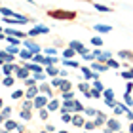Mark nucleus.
<instances>
[{
  "label": "nucleus",
  "instance_id": "obj_35",
  "mask_svg": "<svg viewBox=\"0 0 133 133\" xmlns=\"http://www.w3.org/2000/svg\"><path fill=\"white\" fill-rule=\"evenodd\" d=\"M61 122L63 124H72V112H63L61 114Z\"/></svg>",
  "mask_w": 133,
  "mask_h": 133
},
{
  "label": "nucleus",
  "instance_id": "obj_46",
  "mask_svg": "<svg viewBox=\"0 0 133 133\" xmlns=\"http://www.w3.org/2000/svg\"><path fill=\"white\" fill-rule=\"evenodd\" d=\"M44 129H46V131H50V133H53V131H55L57 128H55L53 124H46V125H44Z\"/></svg>",
  "mask_w": 133,
  "mask_h": 133
},
{
  "label": "nucleus",
  "instance_id": "obj_39",
  "mask_svg": "<svg viewBox=\"0 0 133 133\" xmlns=\"http://www.w3.org/2000/svg\"><path fill=\"white\" fill-rule=\"evenodd\" d=\"M6 50H8L10 53H14V55H19V51H21V50H19V46H14V44H10L8 48H6Z\"/></svg>",
  "mask_w": 133,
  "mask_h": 133
},
{
  "label": "nucleus",
  "instance_id": "obj_50",
  "mask_svg": "<svg viewBox=\"0 0 133 133\" xmlns=\"http://www.w3.org/2000/svg\"><path fill=\"white\" fill-rule=\"evenodd\" d=\"M61 76H63V78H66V76H69V72H66L65 69H61Z\"/></svg>",
  "mask_w": 133,
  "mask_h": 133
},
{
  "label": "nucleus",
  "instance_id": "obj_41",
  "mask_svg": "<svg viewBox=\"0 0 133 133\" xmlns=\"http://www.w3.org/2000/svg\"><path fill=\"white\" fill-rule=\"evenodd\" d=\"M91 97H93V99H101V97H103V91H101V89H97V88H91Z\"/></svg>",
  "mask_w": 133,
  "mask_h": 133
},
{
  "label": "nucleus",
  "instance_id": "obj_52",
  "mask_svg": "<svg viewBox=\"0 0 133 133\" xmlns=\"http://www.w3.org/2000/svg\"><path fill=\"white\" fill-rule=\"evenodd\" d=\"M78 2H88V4H93V0H78Z\"/></svg>",
  "mask_w": 133,
  "mask_h": 133
},
{
  "label": "nucleus",
  "instance_id": "obj_49",
  "mask_svg": "<svg viewBox=\"0 0 133 133\" xmlns=\"http://www.w3.org/2000/svg\"><path fill=\"white\" fill-rule=\"evenodd\" d=\"M125 118H128V120H129V122H131V120H133V112H131V108H129V110H128V112H125Z\"/></svg>",
  "mask_w": 133,
  "mask_h": 133
},
{
  "label": "nucleus",
  "instance_id": "obj_25",
  "mask_svg": "<svg viewBox=\"0 0 133 133\" xmlns=\"http://www.w3.org/2000/svg\"><path fill=\"white\" fill-rule=\"evenodd\" d=\"M59 61H61V59H59L57 55H46V53H44V66H48V65H59Z\"/></svg>",
  "mask_w": 133,
  "mask_h": 133
},
{
  "label": "nucleus",
  "instance_id": "obj_30",
  "mask_svg": "<svg viewBox=\"0 0 133 133\" xmlns=\"http://www.w3.org/2000/svg\"><path fill=\"white\" fill-rule=\"evenodd\" d=\"M89 44H93L95 48H103V44H105V40L101 38V36H91V40H89Z\"/></svg>",
  "mask_w": 133,
  "mask_h": 133
},
{
  "label": "nucleus",
  "instance_id": "obj_14",
  "mask_svg": "<svg viewBox=\"0 0 133 133\" xmlns=\"http://www.w3.org/2000/svg\"><path fill=\"white\" fill-rule=\"evenodd\" d=\"M80 70H82V78H84V80L91 82L93 78H95V70L91 69V66H80Z\"/></svg>",
  "mask_w": 133,
  "mask_h": 133
},
{
  "label": "nucleus",
  "instance_id": "obj_19",
  "mask_svg": "<svg viewBox=\"0 0 133 133\" xmlns=\"http://www.w3.org/2000/svg\"><path fill=\"white\" fill-rule=\"evenodd\" d=\"M21 59V61H32V57H34V53L31 50H27V48H23V50L19 51V55H17Z\"/></svg>",
  "mask_w": 133,
  "mask_h": 133
},
{
  "label": "nucleus",
  "instance_id": "obj_42",
  "mask_svg": "<svg viewBox=\"0 0 133 133\" xmlns=\"http://www.w3.org/2000/svg\"><path fill=\"white\" fill-rule=\"evenodd\" d=\"M91 86H93V88H97V89H101V91H105V86L101 84L99 78H97V80H91Z\"/></svg>",
  "mask_w": 133,
  "mask_h": 133
},
{
  "label": "nucleus",
  "instance_id": "obj_18",
  "mask_svg": "<svg viewBox=\"0 0 133 133\" xmlns=\"http://www.w3.org/2000/svg\"><path fill=\"white\" fill-rule=\"evenodd\" d=\"M46 74L48 76H61V69H59V65H48L46 66Z\"/></svg>",
  "mask_w": 133,
  "mask_h": 133
},
{
  "label": "nucleus",
  "instance_id": "obj_45",
  "mask_svg": "<svg viewBox=\"0 0 133 133\" xmlns=\"http://www.w3.org/2000/svg\"><path fill=\"white\" fill-rule=\"evenodd\" d=\"M0 14H2V15H14L15 11L10 10V8H0Z\"/></svg>",
  "mask_w": 133,
  "mask_h": 133
},
{
  "label": "nucleus",
  "instance_id": "obj_12",
  "mask_svg": "<svg viewBox=\"0 0 133 133\" xmlns=\"http://www.w3.org/2000/svg\"><path fill=\"white\" fill-rule=\"evenodd\" d=\"M15 76H17V80H27V78H29V76H32V72H31V70H29V69H27V66H23V65H21V66H19V69H17V70H15Z\"/></svg>",
  "mask_w": 133,
  "mask_h": 133
},
{
  "label": "nucleus",
  "instance_id": "obj_37",
  "mask_svg": "<svg viewBox=\"0 0 133 133\" xmlns=\"http://www.w3.org/2000/svg\"><path fill=\"white\" fill-rule=\"evenodd\" d=\"M59 97H61L63 101H65V99H74V89H69V91L59 93Z\"/></svg>",
  "mask_w": 133,
  "mask_h": 133
},
{
  "label": "nucleus",
  "instance_id": "obj_26",
  "mask_svg": "<svg viewBox=\"0 0 133 133\" xmlns=\"http://www.w3.org/2000/svg\"><path fill=\"white\" fill-rule=\"evenodd\" d=\"M103 99L105 101H116V93H114L112 88H105V91H103Z\"/></svg>",
  "mask_w": 133,
  "mask_h": 133
},
{
  "label": "nucleus",
  "instance_id": "obj_48",
  "mask_svg": "<svg viewBox=\"0 0 133 133\" xmlns=\"http://www.w3.org/2000/svg\"><path fill=\"white\" fill-rule=\"evenodd\" d=\"M17 131H19V133H25V131H27V125H25V124H19V128H17Z\"/></svg>",
  "mask_w": 133,
  "mask_h": 133
},
{
  "label": "nucleus",
  "instance_id": "obj_22",
  "mask_svg": "<svg viewBox=\"0 0 133 133\" xmlns=\"http://www.w3.org/2000/svg\"><path fill=\"white\" fill-rule=\"evenodd\" d=\"M61 65L63 66H69V69H80V63L76 61V59H61Z\"/></svg>",
  "mask_w": 133,
  "mask_h": 133
},
{
  "label": "nucleus",
  "instance_id": "obj_2",
  "mask_svg": "<svg viewBox=\"0 0 133 133\" xmlns=\"http://www.w3.org/2000/svg\"><path fill=\"white\" fill-rule=\"evenodd\" d=\"M103 129H105L107 133L122 131V122H120V120H118V116H112V118H108V120H107V125H105V128H103Z\"/></svg>",
  "mask_w": 133,
  "mask_h": 133
},
{
  "label": "nucleus",
  "instance_id": "obj_20",
  "mask_svg": "<svg viewBox=\"0 0 133 133\" xmlns=\"http://www.w3.org/2000/svg\"><path fill=\"white\" fill-rule=\"evenodd\" d=\"M61 55H63L65 59H76V55H78V51L74 50V48H70V46H69V48H65V50L61 51Z\"/></svg>",
  "mask_w": 133,
  "mask_h": 133
},
{
  "label": "nucleus",
  "instance_id": "obj_51",
  "mask_svg": "<svg viewBox=\"0 0 133 133\" xmlns=\"http://www.w3.org/2000/svg\"><path fill=\"white\" fill-rule=\"evenodd\" d=\"M128 129H129V131L133 133V120H131V122H129V128H128Z\"/></svg>",
  "mask_w": 133,
  "mask_h": 133
},
{
  "label": "nucleus",
  "instance_id": "obj_5",
  "mask_svg": "<svg viewBox=\"0 0 133 133\" xmlns=\"http://www.w3.org/2000/svg\"><path fill=\"white\" fill-rule=\"evenodd\" d=\"M32 101H34V108H36V110H40V108L48 107V103H50V97H48L46 93H38Z\"/></svg>",
  "mask_w": 133,
  "mask_h": 133
},
{
  "label": "nucleus",
  "instance_id": "obj_23",
  "mask_svg": "<svg viewBox=\"0 0 133 133\" xmlns=\"http://www.w3.org/2000/svg\"><path fill=\"white\" fill-rule=\"evenodd\" d=\"M15 78L14 74H8V76H4L2 78V88H14V84H15Z\"/></svg>",
  "mask_w": 133,
  "mask_h": 133
},
{
  "label": "nucleus",
  "instance_id": "obj_28",
  "mask_svg": "<svg viewBox=\"0 0 133 133\" xmlns=\"http://www.w3.org/2000/svg\"><path fill=\"white\" fill-rule=\"evenodd\" d=\"M118 57L120 59H129V61L133 63V51L131 50H120L118 51Z\"/></svg>",
  "mask_w": 133,
  "mask_h": 133
},
{
  "label": "nucleus",
  "instance_id": "obj_9",
  "mask_svg": "<svg viewBox=\"0 0 133 133\" xmlns=\"http://www.w3.org/2000/svg\"><path fill=\"white\" fill-rule=\"evenodd\" d=\"M61 105H63V99L59 97H51L50 99V103H48V108H50V112H55V110H59V108H61Z\"/></svg>",
  "mask_w": 133,
  "mask_h": 133
},
{
  "label": "nucleus",
  "instance_id": "obj_33",
  "mask_svg": "<svg viewBox=\"0 0 133 133\" xmlns=\"http://www.w3.org/2000/svg\"><path fill=\"white\" fill-rule=\"evenodd\" d=\"M118 76H120V78H124V80H133V72H131L129 69H125V70H122V72H118Z\"/></svg>",
  "mask_w": 133,
  "mask_h": 133
},
{
  "label": "nucleus",
  "instance_id": "obj_40",
  "mask_svg": "<svg viewBox=\"0 0 133 133\" xmlns=\"http://www.w3.org/2000/svg\"><path fill=\"white\" fill-rule=\"evenodd\" d=\"M124 103L133 108V97H131V93H124Z\"/></svg>",
  "mask_w": 133,
  "mask_h": 133
},
{
  "label": "nucleus",
  "instance_id": "obj_16",
  "mask_svg": "<svg viewBox=\"0 0 133 133\" xmlns=\"http://www.w3.org/2000/svg\"><path fill=\"white\" fill-rule=\"evenodd\" d=\"M93 120H95V125H97V129H103V128L107 125V120H108V118H107L105 114L99 110V112H97V116H95Z\"/></svg>",
  "mask_w": 133,
  "mask_h": 133
},
{
  "label": "nucleus",
  "instance_id": "obj_53",
  "mask_svg": "<svg viewBox=\"0 0 133 133\" xmlns=\"http://www.w3.org/2000/svg\"><path fill=\"white\" fill-rule=\"evenodd\" d=\"M25 2H29V4H32V6H36V2H34V0H25Z\"/></svg>",
  "mask_w": 133,
  "mask_h": 133
},
{
  "label": "nucleus",
  "instance_id": "obj_4",
  "mask_svg": "<svg viewBox=\"0 0 133 133\" xmlns=\"http://www.w3.org/2000/svg\"><path fill=\"white\" fill-rule=\"evenodd\" d=\"M29 36L31 38H34V36H38V34H50V27H46V25H42V23H38V25H34L32 29H29Z\"/></svg>",
  "mask_w": 133,
  "mask_h": 133
},
{
  "label": "nucleus",
  "instance_id": "obj_17",
  "mask_svg": "<svg viewBox=\"0 0 133 133\" xmlns=\"http://www.w3.org/2000/svg\"><path fill=\"white\" fill-rule=\"evenodd\" d=\"M69 89H72V82L69 80V78H63V76H61V84H59L57 91L63 93V91H69Z\"/></svg>",
  "mask_w": 133,
  "mask_h": 133
},
{
  "label": "nucleus",
  "instance_id": "obj_13",
  "mask_svg": "<svg viewBox=\"0 0 133 133\" xmlns=\"http://www.w3.org/2000/svg\"><path fill=\"white\" fill-rule=\"evenodd\" d=\"M93 31L97 32V34H108V32L112 31V27L107 25V23H97V25H93Z\"/></svg>",
  "mask_w": 133,
  "mask_h": 133
},
{
  "label": "nucleus",
  "instance_id": "obj_47",
  "mask_svg": "<svg viewBox=\"0 0 133 133\" xmlns=\"http://www.w3.org/2000/svg\"><path fill=\"white\" fill-rule=\"evenodd\" d=\"M103 51H105V50H101V48H95V50H93V55L99 57V55H103Z\"/></svg>",
  "mask_w": 133,
  "mask_h": 133
},
{
  "label": "nucleus",
  "instance_id": "obj_38",
  "mask_svg": "<svg viewBox=\"0 0 133 133\" xmlns=\"http://www.w3.org/2000/svg\"><path fill=\"white\" fill-rule=\"evenodd\" d=\"M84 108H86V105H82L78 99H74V112H84Z\"/></svg>",
  "mask_w": 133,
  "mask_h": 133
},
{
  "label": "nucleus",
  "instance_id": "obj_34",
  "mask_svg": "<svg viewBox=\"0 0 133 133\" xmlns=\"http://www.w3.org/2000/svg\"><path fill=\"white\" fill-rule=\"evenodd\" d=\"M107 65L110 66L112 70H120V61H118V59H112V57H110V59L107 61Z\"/></svg>",
  "mask_w": 133,
  "mask_h": 133
},
{
  "label": "nucleus",
  "instance_id": "obj_32",
  "mask_svg": "<svg viewBox=\"0 0 133 133\" xmlns=\"http://www.w3.org/2000/svg\"><path fill=\"white\" fill-rule=\"evenodd\" d=\"M38 116H40V120H44V122H46V120L50 118V108H48V107L40 108V110H38Z\"/></svg>",
  "mask_w": 133,
  "mask_h": 133
},
{
  "label": "nucleus",
  "instance_id": "obj_44",
  "mask_svg": "<svg viewBox=\"0 0 133 133\" xmlns=\"http://www.w3.org/2000/svg\"><path fill=\"white\" fill-rule=\"evenodd\" d=\"M46 55H57V48H44Z\"/></svg>",
  "mask_w": 133,
  "mask_h": 133
},
{
  "label": "nucleus",
  "instance_id": "obj_27",
  "mask_svg": "<svg viewBox=\"0 0 133 133\" xmlns=\"http://www.w3.org/2000/svg\"><path fill=\"white\" fill-rule=\"evenodd\" d=\"M25 99V89H14L11 91V101H21Z\"/></svg>",
  "mask_w": 133,
  "mask_h": 133
},
{
  "label": "nucleus",
  "instance_id": "obj_43",
  "mask_svg": "<svg viewBox=\"0 0 133 133\" xmlns=\"http://www.w3.org/2000/svg\"><path fill=\"white\" fill-rule=\"evenodd\" d=\"M125 93H133V80H125Z\"/></svg>",
  "mask_w": 133,
  "mask_h": 133
},
{
  "label": "nucleus",
  "instance_id": "obj_36",
  "mask_svg": "<svg viewBox=\"0 0 133 133\" xmlns=\"http://www.w3.org/2000/svg\"><path fill=\"white\" fill-rule=\"evenodd\" d=\"M84 129H88V131L97 129V125H95V120H86V124H84Z\"/></svg>",
  "mask_w": 133,
  "mask_h": 133
},
{
  "label": "nucleus",
  "instance_id": "obj_29",
  "mask_svg": "<svg viewBox=\"0 0 133 133\" xmlns=\"http://www.w3.org/2000/svg\"><path fill=\"white\" fill-rule=\"evenodd\" d=\"M19 116H21V120L29 122V120H32V110H27V108H19Z\"/></svg>",
  "mask_w": 133,
  "mask_h": 133
},
{
  "label": "nucleus",
  "instance_id": "obj_3",
  "mask_svg": "<svg viewBox=\"0 0 133 133\" xmlns=\"http://www.w3.org/2000/svg\"><path fill=\"white\" fill-rule=\"evenodd\" d=\"M23 48H27V50H31L32 53H42V46L38 44L36 40H32L31 36H27L25 40H23V44H21Z\"/></svg>",
  "mask_w": 133,
  "mask_h": 133
},
{
  "label": "nucleus",
  "instance_id": "obj_24",
  "mask_svg": "<svg viewBox=\"0 0 133 133\" xmlns=\"http://www.w3.org/2000/svg\"><path fill=\"white\" fill-rule=\"evenodd\" d=\"M11 112H14V108H11V107H2V108H0V122L8 120L11 116Z\"/></svg>",
  "mask_w": 133,
  "mask_h": 133
},
{
  "label": "nucleus",
  "instance_id": "obj_7",
  "mask_svg": "<svg viewBox=\"0 0 133 133\" xmlns=\"http://www.w3.org/2000/svg\"><path fill=\"white\" fill-rule=\"evenodd\" d=\"M17 128H19V122H15V120H4L2 122V133H10V131H17Z\"/></svg>",
  "mask_w": 133,
  "mask_h": 133
},
{
  "label": "nucleus",
  "instance_id": "obj_8",
  "mask_svg": "<svg viewBox=\"0 0 133 133\" xmlns=\"http://www.w3.org/2000/svg\"><path fill=\"white\" fill-rule=\"evenodd\" d=\"M129 108H131V107H128L125 103H120V101H118V103H116V107H114L112 110H114V116H118V118H120V116H125V112H128Z\"/></svg>",
  "mask_w": 133,
  "mask_h": 133
},
{
  "label": "nucleus",
  "instance_id": "obj_1",
  "mask_svg": "<svg viewBox=\"0 0 133 133\" xmlns=\"http://www.w3.org/2000/svg\"><path fill=\"white\" fill-rule=\"evenodd\" d=\"M46 15L55 21H74L78 17V11L74 10H63V8H50L46 10Z\"/></svg>",
  "mask_w": 133,
  "mask_h": 133
},
{
  "label": "nucleus",
  "instance_id": "obj_6",
  "mask_svg": "<svg viewBox=\"0 0 133 133\" xmlns=\"http://www.w3.org/2000/svg\"><path fill=\"white\" fill-rule=\"evenodd\" d=\"M69 46H70V48H74L80 57L84 55V53H88V51H89V48L84 44V42H80V40H70V42H69Z\"/></svg>",
  "mask_w": 133,
  "mask_h": 133
},
{
  "label": "nucleus",
  "instance_id": "obj_15",
  "mask_svg": "<svg viewBox=\"0 0 133 133\" xmlns=\"http://www.w3.org/2000/svg\"><path fill=\"white\" fill-rule=\"evenodd\" d=\"M38 93H40L38 84H36V86H29V88H25V97H27V99H34Z\"/></svg>",
  "mask_w": 133,
  "mask_h": 133
},
{
  "label": "nucleus",
  "instance_id": "obj_21",
  "mask_svg": "<svg viewBox=\"0 0 133 133\" xmlns=\"http://www.w3.org/2000/svg\"><path fill=\"white\" fill-rule=\"evenodd\" d=\"M91 6H93V8L97 10V11H103V14H112V11H114V10L110 8V6H107V4H99V2H93Z\"/></svg>",
  "mask_w": 133,
  "mask_h": 133
},
{
  "label": "nucleus",
  "instance_id": "obj_10",
  "mask_svg": "<svg viewBox=\"0 0 133 133\" xmlns=\"http://www.w3.org/2000/svg\"><path fill=\"white\" fill-rule=\"evenodd\" d=\"M84 124H86V118L82 116V112H72V125L84 129Z\"/></svg>",
  "mask_w": 133,
  "mask_h": 133
},
{
  "label": "nucleus",
  "instance_id": "obj_31",
  "mask_svg": "<svg viewBox=\"0 0 133 133\" xmlns=\"http://www.w3.org/2000/svg\"><path fill=\"white\" fill-rule=\"evenodd\" d=\"M97 108H93V107H86V108H84V114H86V116L88 118H95V116H97Z\"/></svg>",
  "mask_w": 133,
  "mask_h": 133
},
{
  "label": "nucleus",
  "instance_id": "obj_11",
  "mask_svg": "<svg viewBox=\"0 0 133 133\" xmlns=\"http://www.w3.org/2000/svg\"><path fill=\"white\" fill-rule=\"evenodd\" d=\"M15 59H19V57L14 55V53H10L8 50H2V51H0V63H14Z\"/></svg>",
  "mask_w": 133,
  "mask_h": 133
}]
</instances>
